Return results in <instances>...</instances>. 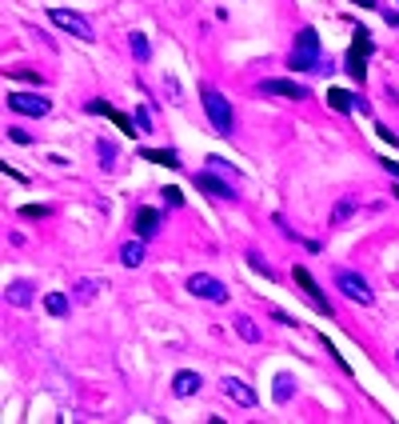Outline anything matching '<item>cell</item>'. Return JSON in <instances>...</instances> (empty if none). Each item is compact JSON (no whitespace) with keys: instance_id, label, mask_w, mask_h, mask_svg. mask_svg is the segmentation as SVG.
Masks as SVG:
<instances>
[{"instance_id":"1","label":"cell","mask_w":399,"mask_h":424,"mask_svg":"<svg viewBox=\"0 0 399 424\" xmlns=\"http://www.w3.org/2000/svg\"><path fill=\"white\" fill-rule=\"evenodd\" d=\"M287 68H291V72H312V68L323 72L316 28H300V33H296V49H291V56H287Z\"/></svg>"},{"instance_id":"2","label":"cell","mask_w":399,"mask_h":424,"mask_svg":"<svg viewBox=\"0 0 399 424\" xmlns=\"http://www.w3.org/2000/svg\"><path fill=\"white\" fill-rule=\"evenodd\" d=\"M200 100H204V113H207V120H212V129L232 132V104H228V97H220L212 84H204V88H200Z\"/></svg>"},{"instance_id":"3","label":"cell","mask_w":399,"mask_h":424,"mask_svg":"<svg viewBox=\"0 0 399 424\" xmlns=\"http://www.w3.org/2000/svg\"><path fill=\"white\" fill-rule=\"evenodd\" d=\"M335 288L348 296V300H355V304H375L371 284H367L359 272H351V268H339V272H335Z\"/></svg>"},{"instance_id":"4","label":"cell","mask_w":399,"mask_h":424,"mask_svg":"<svg viewBox=\"0 0 399 424\" xmlns=\"http://www.w3.org/2000/svg\"><path fill=\"white\" fill-rule=\"evenodd\" d=\"M48 20L56 28H64V33H72L76 40H96V28L88 24V17H80L72 8H48Z\"/></svg>"},{"instance_id":"5","label":"cell","mask_w":399,"mask_h":424,"mask_svg":"<svg viewBox=\"0 0 399 424\" xmlns=\"http://www.w3.org/2000/svg\"><path fill=\"white\" fill-rule=\"evenodd\" d=\"M184 288H188L192 296H200V300H212V304H223V300H228V288H223V280L207 277V272H192Z\"/></svg>"},{"instance_id":"6","label":"cell","mask_w":399,"mask_h":424,"mask_svg":"<svg viewBox=\"0 0 399 424\" xmlns=\"http://www.w3.org/2000/svg\"><path fill=\"white\" fill-rule=\"evenodd\" d=\"M8 108L20 113V116H48L52 104H48L44 97H32V92H12V97H8Z\"/></svg>"},{"instance_id":"7","label":"cell","mask_w":399,"mask_h":424,"mask_svg":"<svg viewBox=\"0 0 399 424\" xmlns=\"http://www.w3.org/2000/svg\"><path fill=\"white\" fill-rule=\"evenodd\" d=\"M220 389L228 392V396H232V400H236L239 408H255V389H252V384H244L239 376H223V384H220Z\"/></svg>"},{"instance_id":"8","label":"cell","mask_w":399,"mask_h":424,"mask_svg":"<svg viewBox=\"0 0 399 424\" xmlns=\"http://www.w3.org/2000/svg\"><path fill=\"white\" fill-rule=\"evenodd\" d=\"M260 92H268V97H287V100H303L307 97V88L296 81H260Z\"/></svg>"},{"instance_id":"9","label":"cell","mask_w":399,"mask_h":424,"mask_svg":"<svg viewBox=\"0 0 399 424\" xmlns=\"http://www.w3.org/2000/svg\"><path fill=\"white\" fill-rule=\"evenodd\" d=\"M196 188H204L212 200H236V188L223 184V180H216L212 172H200V177H196Z\"/></svg>"},{"instance_id":"10","label":"cell","mask_w":399,"mask_h":424,"mask_svg":"<svg viewBox=\"0 0 399 424\" xmlns=\"http://www.w3.org/2000/svg\"><path fill=\"white\" fill-rule=\"evenodd\" d=\"M160 225H164V216H160L156 209H140L136 212V236H140V240H152V236L160 232Z\"/></svg>"},{"instance_id":"11","label":"cell","mask_w":399,"mask_h":424,"mask_svg":"<svg viewBox=\"0 0 399 424\" xmlns=\"http://www.w3.org/2000/svg\"><path fill=\"white\" fill-rule=\"evenodd\" d=\"M291 277H296V284H300L303 293H307V300H316V304H319V312H323V316H332V304H328V300H323V293H319V288H316V280L307 277V272H303V268H296V272H291Z\"/></svg>"},{"instance_id":"12","label":"cell","mask_w":399,"mask_h":424,"mask_svg":"<svg viewBox=\"0 0 399 424\" xmlns=\"http://www.w3.org/2000/svg\"><path fill=\"white\" fill-rule=\"evenodd\" d=\"M200 384H204V380H200V373H176L172 376V396H180V400H184V396H196V392H200Z\"/></svg>"},{"instance_id":"13","label":"cell","mask_w":399,"mask_h":424,"mask_svg":"<svg viewBox=\"0 0 399 424\" xmlns=\"http://www.w3.org/2000/svg\"><path fill=\"white\" fill-rule=\"evenodd\" d=\"M4 300L16 304V309H28V304H32V284H28V280H12V284L4 288Z\"/></svg>"},{"instance_id":"14","label":"cell","mask_w":399,"mask_h":424,"mask_svg":"<svg viewBox=\"0 0 399 424\" xmlns=\"http://www.w3.org/2000/svg\"><path fill=\"white\" fill-rule=\"evenodd\" d=\"M128 49H132V60H136V65H148V60H152V44H148L144 33H128Z\"/></svg>"},{"instance_id":"15","label":"cell","mask_w":399,"mask_h":424,"mask_svg":"<svg viewBox=\"0 0 399 424\" xmlns=\"http://www.w3.org/2000/svg\"><path fill=\"white\" fill-rule=\"evenodd\" d=\"M232 328H236V336H239V341L260 344V328L252 325V316H244V312H236V316H232Z\"/></svg>"},{"instance_id":"16","label":"cell","mask_w":399,"mask_h":424,"mask_svg":"<svg viewBox=\"0 0 399 424\" xmlns=\"http://www.w3.org/2000/svg\"><path fill=\"white\" fill-rule=\"evenodd\" d=\"M328 100H332V108H339V113H348V108H359V113H367V100H359V97H351V92H328Z\"/></svg>"},{"instance_id":"17","label":"cell","mask_w":399,"mask_h":424,"mask_svg":"<svg viewBox=\"0 0 399 424\" xmlns=\"http://www.w3.org/2000/svg\"><path fill=\"white\" fill-rule=\"evenodd\" d=\"M44 312L60 320V316H68V312H72V300H68L64 293H48V296H44Z\"/></svg>"},{"instance_id":"18","label":"cell","mask_w":399,"mask_h":424,"mask_svg":"<svg viewBox=\"0 0 399 424\" xmlns=\"http://www.w3.org/2000/svg\"><path fill=\"white\" fill-rule=\"evenodd\" d=\"M120 264H124V268H140L144 264V240H128V245L120 248Z\"/></svg>"},{"instance_id":"19","label":"cell","mask_w":399,"mask_h":424,"mask_svg":"<svg viewBox=\"0 0 399 424\" xmlns=\"http://www.w3.org/2000/svg\"><path fill=\"white\" fill-rule=\"evenodd\" d=\"M364 52H367V36H364V28H359V49L348 52V72L355 81H364Z\"/></svg>"},{"instance_id":"20","label":"cell","mask_w":399,"mask_h":424,"mask_svg":"<svg viewBox=\"0 0 399 424\" xmlns=\"http://www.w3.org/2000/svg\"><path fill=\"white\" fill-rule=\"evenodd\" d=\"M140 156L144 161H152V164H164V168H180V161H176L172 148H144Z\"/></svg>"},{"instance_id":"21","label":"cell","mask_w":399,"mask_h":424,"mask_svg":"<svg viewBox=\"0 0 399 424\" xmlns=\"http://www.w3.org/2000/svg\"><path fill=\"white\" fill-rule=\"evenodd\" d=\"M96 156H100V168H104V172H116V145H112V140L100 136V140H96Z\"/></svg>"},{"instance_id":"22","label":"cell","mask_w":399,"mask_h":424,"mask_svg":"<svg viewBox=\"0 0 399 424\" xmlns=\"http://www.w3.org/2000/svg\"><path fill=\"white\" fill-rule=\"evenodd\" d=\"M351 216H355V200H351V196H343V200L335 204V212H332V225H335V229H343Z\"/></svg>"},{"instance_id":"23","label":"cell","mask_w":399,"mask_h":424,"mask_svg":"<svg viewBox=\"0 0 399 424\" xmlns=\"http://www.w3.org/2000/svg\"><path fill=\"white\" fill-rule=\"evenodd\" d=\"M291 396H296V380H291V376H275V400L284 405Z\"/></svg>"},{"instance_id":"24","label":"cell","mask_w":399,"mask_h":424,"mask_svg":"<svg viewBox=\"0 0 399 424\" xmlns=\"http://www.w3.org/2000/svg\"><path fill=\"white\" fill-rule=\"evenodd\" d=\"M88 113H100V116H112V120H116V124H120V129H128V120L120 113H116V108H108V104H104V100H88Z\"/></svg>"},{"instance_id":"25","label":"cell","mask_w":399,"mask_h":424,"mask_svg":"<svg viewBox=\"0 0 399 424\" xmlns=\"http://www.w3.org/2000/svg\"><path fill=\"white\" fill-rule=\"evenodd\" d=\"M72 296H76L80 304H88V300L96 296V284H92V280H76V288H72Z\"/></svg>"},{"instance_id":"26","label":"cell","mask_w":399,"mask_h":424,"mask_svg":"<svg viewBox=\"0 0 399 424\" xmlns=\"http://www.w3.org/2000/svg\"><path fill=\"white\" fill-rule=\"evenodd\" d=\"M248 264H252V268H255V272H260V277L275 280V272H271V268H268V261H264V256H260V252H248Z\"/></svg>"},{"instance_id":"27","label":"cell","mask_w":399,"mask_h":424,"mask_svg":"<svg viewBox=\"0 0 399 424\" xmlns=\"http://www.w3.org/2000/svg\"><path fill=\"white\" fill-rule=\"evenodd\" d=\"M164 92H168V100H172V104H184V97H180V84H176V76H164Z\"/></svg>"},{"instance_id":"28","label":"cell","mask_w":399,"mask_h":424,"mask_svg":"<svg viewBox=\"0 0 399 424\" xmlns=\"http://www.w3.org/2000/svg\"><path fill=\"white\" fill-rule=\"evenodd\" d=\"M132 120H136V132H152V116H148V108H136V116H132Z\"/></svg>"},{"instance_id":"29","label":"cell","mask_w":399,"mask_h":424,"mask_svg":"<svg viewBox=\"0 0 399 424\" xmlns=\"http://www.w3.org/2000/svg\"><path fill=\"white\" fill-rule=\"evenodd\" d=\"M8 136H12L16 145H32V136H28L24 129H8Z\"/></svg>"},{"instance_id":"30","label":"cell","mask_w":399,"mask_h":424,"mask_svg":"<svg viewBox=\"0 0 399 424\" xmlns=\"http://www.w3.org/2000/svg\"><path fill=\"white\" fill-rule=\"evenodd\" d=\"M375 132H380V136H383V140H387V145H396V140H399L396 132H391V129H383V124H380V129H375Z\"/></svg>"},{"instance_id":"31","label":"cell","mask_w":399,"mask_h":424,"mask_svg":"<svg viewBox=\"0 0 399 424\" xmlns=\"http://www.w3.org/2000/svg\"><path fill=\"white\" fill-rule=\"evenodd\" d=\"M383 20H387V24H396V28H399V13H396V8H383Z\"/></svg>"},{"instance_id":"32","label":"cell","mask_w":399,"mask_h":424,"mask_svg":"<svg viewBox=\"0 0 399 424\" xmlns=\"http://www.w3.org/2000/svg\"><path fill=\"white\" fill-rule=\"evenodd\" d=\"M20 216H28V220H32V216H48V212L44 209H32V204H28V209H20Z\"/></svg>"},{"instance_id":"33","label":"cell","mask_w":399,"mask_h":424,"mask_svg":"<svg viewBox=\"0 0 399 424\" xmlns=\"http://www.w3.org/2000/svg\"><path fill=\"white\" fill-rule=\"evenodd\" d=\"M383 168H387V172H391V177L399 180V164H396V161H383Z\"/></svg>"},{"instance_id":"34","label":"cell","mask_w":399,"mask_h":424,"mask_svg":"<svg viewBox=\"0 0 399 424\" xmlns=\"http://www.w3.org/2000/svg\"><path fill=\"white\" fill-rule=\"evenodd\" d=\"M396 196H399V188H396Z\"/></svg>"},{"instance_id":"35","label":"cell","mask_w":399,"mask_h":424,"mask_svg":"<svg viewBox=\"0 0 399 424\" xmlns=\"http://www.w3.org/2000/svg\"><path fill=\"white\" fill-rule=\"evenodd\" d=\"M396 360H399V352H396Z\"/></svg>"}]
</instances>
